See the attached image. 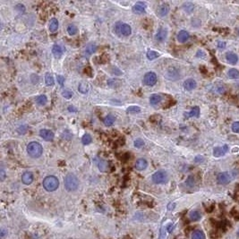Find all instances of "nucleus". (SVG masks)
<instances>
[{
  "mask_svg": "<svg viewBox=\"0 0 239 239\" xmlns=\"http://www.w3.org/2000/svg\"><path fill=\"white\" fill-rule=\"evenodd\" d=\"M175 207H176V204H175V203H172V202H171V203H169V204L168 205V209L169 210H173V209H174Z\"/></svg>",
  "mask_w": 239,
  "mask_h": 239,
  "instance_id": "nucleus-48",
  "label": "nucleus"
},
{
  "mask_svg": "<svg viewBox=\"0 0 239 239\" xmlns=\"http://www.w3.org/2000/svg\"><path fill=\"white\" fill-rule=\"evenodd\" d=\"M197 86V84H196V81L193 78H189V79H186L185 81H184V88L186 90H193L194 89H195Z\"/></svg>",
  "mask_w": 239,
  "mask_h": 239,
  "instance_id": "nucleus-14",
  "label": "nucleus"
},
{
  "mask_svg": "<svg viewBox=\"0 0 239 239\" xmlns=\"http://www.w3.org/2000/svg\"><path fill=\"white\" fill-rule=\"evenodd\" d=\"M185 184L187 186L189 187H194V185H195V180H194V177L193 176H189L185 181Z\"/></svg>",
  "mask_w": 239,
  "mask_h": 239,
  "instance_id": "nucleus-36",
  "label": "nucleus"
},
{
  "mask_svg": "<svg viewBox=\"0 0 239 239\" xmlns=\"http://www.w3.org/2000/svg\"><path fill=\"white\" fill-rule=\"evenodd\" d=\"M189 33H188V31H185V30H182V31H180L178 32V34H177V40L179 41L180 43H185V41L188 40L189 39Z\"/></svg>",
  "mask_w": 239,
  "mask_h": 239,
  "instance_id": "nucleus-18",
  "label": "nucleus"
},
{
  "mask_svg": "<svg viewBox=\"0 0 239 239\" xmlns=\"http://www.w3.org/2000/svg\"><path fill=\"white\" fill-rule=\"evenodd\" d=\"M78 90H79V92L82 94H86L88 92V90H89V87H88V84H86V82L84 81H81L80 82V84H79V87H78Z\"/></svg>",
  "mask_w": 239,
  "mask_h": 239,
  "instance_id": "nucleus-29",
  "label": "nucleus"
},
{
  "mask_svg": "<svg viewBox=\"0 0 239 239\" xmlns=\"http://www.w3.org/2000/svg\"><path fill=\"white\" fill-rule=\"evenodd\" d=\"M57 78V81H58V84L61 85V86H64V82H65V77L62 76V75H57L56 76Z\"/></svg>",
  "mask_w": 239,
  "mask_h": 239,
  "instance_id": "nucleus-42",
  "label": "nucleus"
},
{
  "mask_svg": "<svg viewBox=\"0 0 239 239\" xmlns=\"http://www.w3.org/2000/svg\"><path fill=\"white\" fill-rule=\"evenodd\" d=\"M97 50V45L95 43H89L85 48H84V53L86 55H92L93 53H95Z\"/></svg>",
  "mask_w": 239,
  "mask_h": 239,
  "instance_id": "nucleus-20",
  "label": "nucleus"
},
{
  "mask_svg": "<svg viewBox=\"0 0 239 239\" xmlns=\"http://www.w3.org/2000/svg\"><path fill=\"white\" fill-rule=\"evenodd\" d=\"M172 229H173V226H172V224H170V225L168 227V232H171Z\"/></svg>",
  "mask_w": 239,
  "mask_h": 239,
  "instance_id": "nucleus-49",
  "label": "nucleus"
},
{
  "mask_svg": "<svg viewBox=\"0 0 239 239\" xmlns=\"http://www.w3.org/2000/svg\"><path fill=\"white\" fill-rule=\"evenodd\" d=\"M126 111L128 113H137V112L141 111V109H140V107H138V106H131L127 109Z\"/></svg>",
  "mask_w": 239,
  "mask_h": 239,
  "instance_id": "nucleus-37",
  "label": "nucleus"
},
{
  "mask_svg": "<svg viewBox=\"0 0 239 239\" xmlns=\"http://www.w3.org/2000/svg\"><path fill=\"white\" fill-rule=\"evenodd\" d=\"M7 234V231L5 229V228H2L1 229V231H0V236H1V238H4L5 236Z\"/></svg>",
  "mask_w": 239,
  "mask_h": 239,
  "instance_id": "nucleus-47",
  "label": "nucleus"
},
{
  "mask_svg": "<svg viewBox=\"0 0 239 239\" xmlns=\"http://www.w3.org/2000/svg\"><path fill=\"white\" fill-rule=\"evenodd\" d=\"M205 56H206L205 53H204L202 50H201V49H200V50L197 51V53H196V56H197V57H200V56H201V57H202V56L204 57Z\"/></svg>",
  "mask_w": 239,
  "mask_h": 239,
  "instance_id": "nucleus-46",
  "label": "nucleus"
},
{
  "mask_svg": "<svg viewBox=\"0 0 239 239\" xmlns=\"http://www.w3.org/2000/svg\"><path fill=\"white\" fill-rule=\"evenodd\" d=\"M202 218V214L198 210H192L189 213V219L192 221H198Z\"/></svg>",
  "mask_w": 239,
  "mask_h": 239,
  "instance_id": "nucleus-22",
  "label": "nucleus"
},
{
  "mask_svg": "<svg viewBox=\"0 0 239 239\" xmlns=\"http://www.w3.org/2000/svg\"><path fill=\"white\" fill-rule=\"evenodd\" d=\"M168 37V30L166 28H160L155 35V40L158 42H164Z\"/></svg>",
  "mask_w": 239,
  "mask_h": 239,
  "instance_id": "nucleus-8",
  "label": "nucleus"
},
{
  "mask_svg": "<svg viewBox=\"0 0 239 239\" xmlns=\"http://www.w3.org/2000/svg\"><path fill=\"white\" fill-rule=\"evenodd\" d=\"M236 235H237V237L239 238V229L237 230V233H236Z\"/></svg>",
  "mask_w": 239,
  "mask_h": 239,
  "instance_id": "nucleus-50",
  "label": "nucleus"
},
{
  "mask_svg": "<svg viewBox=\"0 0 239 239\" xmlns=\"http://www.w3.org/2000/svg\"><path fill=\"white\" fill-rule=\"evenodd\" d=\"M159 56H160V54L158 52L154 51V50H148L147 51V57H148V59L149 60L156 59Z\"/></svg>",
  "mask_w": 239,
  "mask_h": 239,
  "instance_id": "nucleus-32",
  "label": "nucleus"
},
{
  "mask_svg": "<svg viewBox=\"0 0 239 239\" xmlns=\"http://www.w3.org/2000/svg\"><path fill=\"white\" fill-rule=\"evenodd\" d=\"M42 152H43L42 146L37 142H31L27 145V153L31 158L38 159L42 155Z\"/></svg>",
  "mask_w": 239,
  "mask_h": 239,
  "instance_id": "nucleus-2",
  "label": "nucleus"
},
{
  "mask_svg": "<svg viewBox=\"0 0 239 239\" xmlns=\"http://www.w3.org/2000/svg\"><path fill=\"white\" fill-rule=\"evenodd\" d=\"M238 35H239V30H238Z\"/></svg>",
  "mask_w": 239,
  "mask_h": 239,
  "instance_id": "nucleus-51",
  "label": "nucleus"
},
{
  "mask_svg": "<svg viewBox=\"0 0 239 239\" xmlns=\"http://www.w3.org/2000/svg\"><path fill=\"white\" fill-rule=\"evenodd\" d=\"M192 239H205V235L202 230H195L192 234Z\"/></svg>",
  "mask_w": 239,
  "mask_h": 239,
  "instance_id": "nucleus-27",
  "label": "nucleus"
},
{
  "mask_svg": "<svg viewBox=\"0 0 239 239\" xmlns=\"http://www.w3.org/2000/svg\"><path fill=\"white\" fill-rule=\"evenodd\" d=\"M52 53L56 58H59V57H61V56L63 55V48H61L60 45L56 44L52 48Z\"/></svg>",
  "mask_w": 239,
  "mask_h": 239,
  "instance_id": "nucleus-21",
  "label": "nucleus"
},
{
  "mask_svg": "<svg viewBox=\"0 0 239 239\" xmlns=\"http://www.w3.org/2000/svg\"><path fill=\"white\" fill-rule=\"evenodd\" d=\"M115 121H116V117H115V116H113V115H109V116H107L103 120L104 125L106 126H111L115 123Z\"/></svg>",
  "mask_w": 239,
  "mask_h": 239,
  "instance_id": "nucleus-25",
  "label": "nucleus"
},
{
  "mask_svg": "<svg viewBox=\"0 0 239 239\" xmlns=\"http://www.w3.org/2000/svg\"><path fill=\"white\" fill-rule=\"evenodd\" d=\"M144 146V142L142 139H136L134 141V147L136 148H142Z\"/></svg>",
  "mask_w": 239,
  "mask_h": 239,
  "instance_id": "nucleus-40",
  "label": "nucleus"
},
{
  "mask_svg": "<svg viewBox=\"0 0 239 239\" xmlns=\"http://www.w3.org/2000/svg\"><path fill=\"white\" fill-rule=\"evenodd\" d=\"M15 9H16V10H18V11H19V13H23L24 11H25V7H24V5H23L19 4V5H17L15 6Z\"/></svg>",
  "mask_w": 239,
  "mask_h": 239,
  "instance_id": "nucleus-41",
  "label": "nucleus"
},
{
  "mask_svg": "<svg viewBox=\"0 0 239 239\" xmlns=\"http://www.w3.org/2000/svg\"><path fill=\"white\" fill-rule=\"evenodd\" d=\"M200 116V108L199 107H194L192 108V110L185 114V117L186 118H190V117H199Z\"/></svg>",
  "mask_w": 239,
  "mask_h": 239,
  "instance_id": "nucleus-19",
  "label": "nucleus"
},
{
  "mask_svg": "<svg viewBox=\"0 0 239 239\" xmlns=\"http://www.w3.org/2000/svg\"><path fill=\"white\" fill-rule=\"evenodd\" d=\"M162 100V98L160 94H152L150 97V103L153 106L158 105Z\"/></svg>",
  "mask_w": 239,
  "mask_h": 239,
  "instance_id": "nucleus-23",
  "label": "nucleus"
},
{
  "mask_svg": "<svg viewBox=\"0 0 239 239\" xmlns=\"http://www.w3.org/2000/svg\"><path fill=\"white\" fill-rule=\"evenodd\" d=\"M231 180H232L231 174L227 171L220 172L217 175V182L219 185H228L230 182H231Z\"/></svg>",
  "mask_w": 239,
  "mask_h": 239,
  "instance_id": "nucleus-6",
  "label": "nucleus"
},
{
  "mask_svg": "<svg viewBox=\"0 0 239 239\" xmlns=\"http://www.w3.org/2000/svg\"><path fill=\"white\" fill-rule=\"evenodd\" d=\"M143 82L147 86H154L157 84V75L153 72H149L145 73L143 77Z\"/></svg>",
  "mask_w": 239,
  "mask_h": 239,
  "instance_id": "nucleus-7",
  "label": "nucleus"
},
{
  "mask_svg": "<svg viewBox=\"0 0 239 239\" xmlns=\"http://www.w3.org/2000/svg\"><path fill=\"white\" fill-rule=\"evenodd\" d=\"M45 81H46V84H47L48 86H52V85H54V84H55L54 78H53V76H52L49 73H46Z\"/></svg>",
  "mask_w": 239,
  "mask_h": 239,
  "instance_id": "nucleus-33",
  "label": "nucleus"
},
{
  "mask_svg": "<svg viewBox=\"0 0 239 239\" xmlns=\"http://www.w3.org/2000/svg\"><path fill=\"white\" fill-rule=\"evenodd\" d=\"M115 31L118 36H124L127 37L132 33V28L126 23H122V22H117L115 25Z\"/></svg>",
  "mask_w": 239,
  "mask_h": 239,
  "instance_id": "nucleus-4",
  "label": "nucleus"
},
{
  "mask_svg": "<svg viewBox=\"0 0 239 239\" xmlns=\"http://www.w3.org/2000/svg\"><path fill=\"white\" fill-rule=\"evenodd\" d=\"M92 136H90L89 134H84V136H82V138H81V143H84V145H88V144H90V143H92Z\"/></svg>",
  "mask_w": 239,
  "mask_h": 239,
  "instance_id": "nucleus-35",
  "label": "nucleus"
},
{
  "mask_svg": "<svg viewBox=\"0 0 239 239\" xmlns=\"http://www.w3.org/2000/svg\"><path fill=\"white\" fill-rule=\"evenodd\" d=\"M148 166V162L145 159H138L135 162V168L139 171L144 170Z\"/></svg>",
  "mask_w": 239,
  "mask_h": 239,
  "instance_id": "nucleus-17",
  "label": "nucleus"
},
{
  "mask_svg": "<svg viewBox=\"0 0 239 239\" xmlns=\"http://www.w3.org/2000/svg\"><path fill=\"white\" fill-rule=\"evenodd\" d=\"M58 29V21L56 18H52L49 22V31L51 32H55Z\"/></svg>",
  "mask_w": 239,
  "mask_h": 239,
  "instance_id": "nucleus-24",
  "label": "nucleus"
},
{
  "mask_svg": "<svg viewBox=\"0 0 239 239\" xmlns=\"http://www.w3.org/2000/svg\"><path fill=\"white\" fill-rule=\"evenodd\" d=\"M64 185L68 192H73L79 187V180L75 174H68L64 179Z\"/></svg>",
  "mask_w": 239,
  "mask_h": 239,
  "instance_id": "nucleus-1",
  "label": "nucleus"
},
{
  "mask_svg": "<svg viewBox=\"0 0 239 239\" xmlns=\"http://www.w3.org/2000/svg\"><path fill=\"white\" fill-rule=\"evenodd\" d=\"M227 151H228V146L227 144H225L222 147H216L213 150V156L216 158H219L224 156Z\"/></svg>",
  "mask_w": 239,
  "mask_h": 239,
  "instance_id": "nucleus-9",
  "label": "nucleus"
},
{
  "mask_svg": "<svg viewBox=\"0 0 239 239\" xmlns=\"http://www.w3.org/2000/svg\"><path fill=\"white\" fill-rule=\"evenodd\" d=\"M169 12V5L166 3L161 4L157 9V14L160 17H165Z\"/></svg>",
  "mask_w": 239,
  "mask_h": 239,
  "instance_id": "nucleus-11",
  "label": "nucleus"
},
{
  "mask_svg": "<svg viewBox=\"0 0 239 239\" xmlns=\"http://www.w3.org/2000/svg\"><path fill=\"white\" fill-rule=\"evenodd\" d=\"M203 160H204V159L202 156H197V157H195V159H194V162H196V163H201Z\"/></svg>",
  "mask_w": 239,
  "mask_h": 239,
  "instance_id": "nucleus-43",
  "label": "nucleus"
},
{
  "mask_svg": "<svg viewBox=\"0 0 239 239\" xmlns=\"http://www.w3.org/2000/svg\"><path fill=\"white\" fill-rule=\"evenodd\" d=\"M183 9H184L186 13L190 14V13H192V12L194 11V5L193 3H191V2H186V3H185V4L183 5Z\"/></svg>",
  "mask_w": 239,
  "mask_h": 239,
  "instance_id": "nucleus-28",
  "label": "nucleus"
},
{
  "mask_svg": "<svg viewBox=\"0 0 239 239\" xmlns=\"http://www.w3.org/2000/svg\"><path fill=\"white\" fill-rule=\"evenodd\" d=\"M47 101H48V98L45 95H40V96L36 98V102L40 106L45 105L47 103Z\"/></svg>",
  "mask_w": 239,
  "mask_h": 239,
  "instance_id": "nucleus-34",
  "label": "nucleus"
},
{
  "mask_svg": "<svg viewBox=\"0 0 239 239\" xmlns=\"http://www.w3.org/2000/svg\"><path fill=\"white\" fill-rule=\"evenodd\" d=\"M39 136L42 139H44L45 141H48V142L53 141V139H54L53 132L50 131V130H48V129H41L39 131Z\"/></svg>",
  "mask_w": 239,
  "mask_h": 239,
  "instance_id": "nucleus-10",
  "label": "nucleus"
},
{
  "mask_svg": "<svg viewBox=\"0 0 239 239\" xmlns=\"http://www.w3.org/2000/svg\"><path fill=\"white\" fill-rule=\"evenodd\" d=\"M227 75L231 79H238L239 78V71L236 68H231L228 70Z\"/></svg>",
  "mask_w": 239,
  "mask_h": 239,
  "instance_id": "nucleus-26",
  "label": "nucleus"
},
{
  "mask_svg": "<svg viewBox=\"0 0 239 239\" xmlns=\"http://www.w3.org/2000/svg\"><path fill=\"white\" fill-rule=\"evenodd\" d=\"M62 95H63V97L65 98H70L73 97V92H71V90H63Z\"/></svg>",
  "mask_w": 239,
  "mask_h": 239,
  "instance_id": "nucleus-39",
  "label": "nucleus"
},
{
  "mask_svg": "<svg viewBox=\"0 0 239 239\" xmlns=\"http://www.w3.org/2000/svg\"><path fill=\"white\" fill-rule=\"evenodd\" d=\"M217 47L219 48H224L226 47V42H224V41H219L217 43Z\"/></svg>",
  "mask_w": 239,
  "mask_h": 239,
  "instance_id": "nucleus-45",
  "label": "nucleus"
},
{
  "mask_svg": "<svg viewBox=\"0 0 239 239\" xmlns=\"http://www.w3.org/2000/svg\"><path fill=\"white\" fill-rule=\"evenodd\" d=\"M77 31H78V29L75 24H69V25L67 26V32H68V34L70 36L75 35L77 33Z\"/></svg>",
  "mask_w": 239,
  "mask_h": 239,
  "instance_id": "nucleus-30",
  "label": "nucleus"
},
{
  "mask_svg": "<svg viewBox=\"0 0 239 239\" xmlns=\"http://www.w3.org/2000/svg\"><path fill=\"white\" fill-rule=\"evenodd\" d=\"M168 173L165 170H159L157 172H155L151 177L152 182L157 185L166 183L168 181Z\"/></svg>",
  "mask_w": 239,
  "mask_h": 239,
  "instance_id": "nucleus-5",
  "label": "nucleus"
},
{
  "mask_svg": "<svg viewBox=\"0 0 239 239\" xmlns=\"http://www.w3.org/2000/svg\"><path fill=\"white\" fill-rule=\"evenodd\" d=\"M5 178V172L3 168H1V170H0V179H1V181H4Z\"/></svg>",
  "mask_w": 239,
  "mask_h": 239,
  "instance_id": "nucleus-44",
  "label": "nucleus"
},
{
  "mask_svg": "<svg viewBox=\"0 0 239 239\" xmlns=\"http://www.w3.org/2000/svg\"><path fill=\"white\" fill-rule=\"evenodd\" d=\"M42 185H43V187L45 188V190H47L48 192H54L58 188L59 181L57 179V177L54 176H48L44 178Z\"/></svg>",
  "mask_w": 239,
  "mask_h": 239,
  "instance_id": "nucleus-3",
  "label": "nucleus"
},
{
  "mask_svg": "<svg viewBox=\"0 0 239 239\" xmlns=\"http://www.w3.org/2000/svg\"><path fill=\"white\" fill-rule=\"evenodd\" d=\"M133 12L137 14H142L145 13V5L142 2H138L133 6Z\"/></svg>",
  "mask_w": 239,
  "mask_h": 239,
  "instance_id": "nucleus-15",
  "label": "nucleus"
},
{
  "mask_svg": "<svg viewBox=\"0 0 239 239\" xmlns=\"http://www.w3.org/2000/svg\"><path fill=\"white\" fill-rule=\"evenodd\" d=\"M108 168H109V164L106 160H101L100 162H98V169H100L101 172H106L108 170Z\"/></svg>",
  "mask_w": 239,
  "mask_h": 239,
  "instance_id": "nucleus-31",
  "label": "nucleus"
},
{
  "mask_svg": "<svg viewBox=\"0 0 239 239\" xmlns=\"http://www.w3.org/2000/svg\"><path fill=\"white\" fill-rule=\"evenodd\" d=\"M180 76L179 75V72L178 70H177L176 68H170L168 70L167 73H166V77L168 79V80H173V81H176L178 79V77Z\"/></svg>",
  "mask_w": 239,
  "mask_h": 239,
  "instance_id": "nucleus-13",
  "label": "nucleus"
},
{
  "mask_svg": "<svg viewBox=\"0 0 239 239\" xmlns=\"http://www.w3.org/2000/svg\"><path fill=\"white\" fill-rule=\"evenodd\" d=\"M226 59L229 64L236 65L238 62V56L236 53H233V52H227L226 54Z\"/></svg>",
  "mask_w": 239,
  "mask_h": 239,
  "instance_id": "nucleus-16",
  "label": "nucleus"
},
{
  "mask_svg": "<svg viewBox=\"0 0 239 239\" xmlns=\"http://www.w3.org/2000/svg\"><path fill=\"white\" fill-rule=\"evenodd\" d=\"M22 182L24 185H31L33 182V175H32V173L30 171L24 172L22 175Z\"/></svg>",
  "mask_w": 239,
  "mask_h": 239,
  "instance_id": "nucleus-12",
  "label": "nucleus"
},
{
  "mask_svg": "<svg viewBox=\"0 0 239 239\" xmlns=\"http://www.w3.org/2000/svg\"><path fill=\"white\" fill-rule=\"evenodd\" d=\"M231 129H232V131L234 132L235 134H239V121L234 122L232 124Z\"/></svg>",
  "mask_w": 239,
  "mask_h": 239,
  "instance_id": "nucleus-38",
  "label": "nucleus"
}]
</instances>
